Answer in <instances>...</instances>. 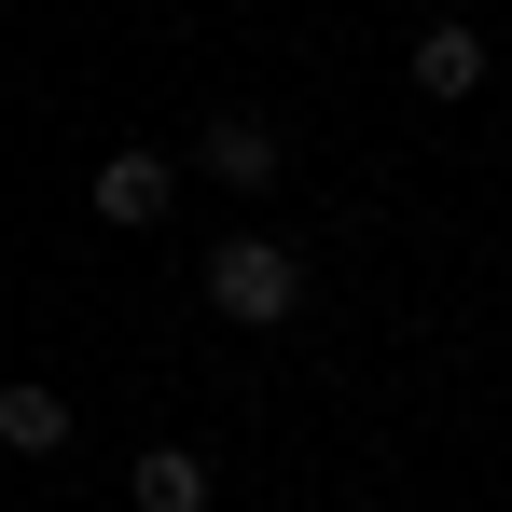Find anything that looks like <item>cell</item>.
<instances>
[{
    "label": "cell",
    "instance_id": "obj_4",
    "mask_svg": "<svg viewBox=\"0 0 512 512\" xmlns=\"http://www.w3.org/2000/svg\"><path fill=\"white\" fill-rule=\"evenodd\" d=\"M125 499H139V512H208V457H194V443H139Z\"/></svg>",
    "mask_w": 512,
    "mask_h": 512
},
{
    "label": "cell",
    "instance_id": "obj_5",
    "mask_svg": "<svg viewBox=\"0 0 512 512\" xmlns=\"http://www.w3.org/2000/svg\"><path fill=\"white\" fill-rule=\"evenodd\" d=\"M56 443H70V402L14 374V388H0V457H56Z\"/></svg>",
    "mask_w": 512,
    "mask_h": 512
},
{
    "label": "cell",
    "instance_id": "obj_1",
    "mask_svg": "<svg viewBox=\"0 0 512 512\" xmlns=\"http://www.w3.org/2000/svg\"><path fill=\"white\" fill-rule=\"evenodd\" d=\"M208 305H222L236 333H291V305H305V250H291V236H222V250H208Z\"/></svg>",
    "mask_w": 512,
    "mask_h": 512
},
{
    "label": "cell",
    "instance_id": "obj_6",
    "mask_svg": "<svg viewBox=\"0 0 512 512\" xmlns=\"http://www.w3.org/2000/svg\"><path fill=\"white\" fill-rule=\"evenodd\" d=\"M485 84V42H471V28H429L416 42V97H471Z\"/></svg>",
    "mask_w": 512,
    "mask_h": 512
},
{
    "label": "cell",
    "instance_id": "obj_3",
    "mask_svg": "<svg viewBox=\"0 0 512 512\" xmlns=\"http://www.w3.org/2000/svg\"><path fill=\"white\" fill-rule=\"evenodd\" d=\"M194 153H208V180H236V194H263V180L291 167V139H277V125H263V111H222V125H208V139H194Z\"/></svg>",
    "mask_w": 512,
    "mask_h": 512
},
{
    "label": "cell",
    "instance_id": "obj_2",
    "mask_svg": "<svg viewBox=\"0 0 512 512\" xmlns=\"http://www.w3.org/2000/svg\"><path fill=\"white\" fill-rule=\"evenodd\" d=\"M167 208H180V167H167V153H111V167H97V222L139 236V222H167Z\"/></svg>",
    "mask_w": 512,
    "mask_h": 512
}]
</instances>
